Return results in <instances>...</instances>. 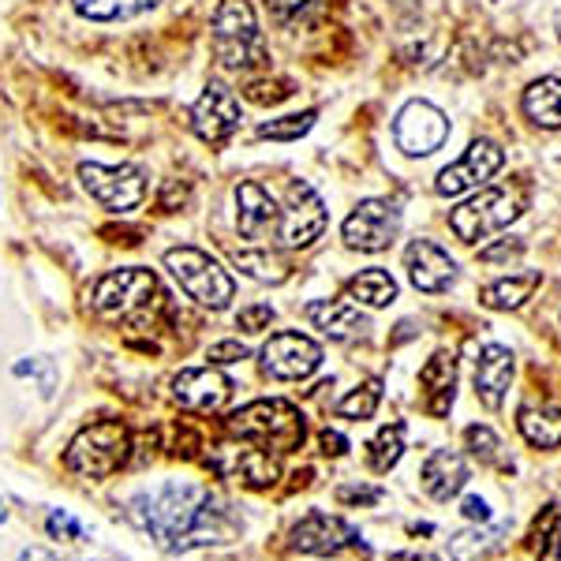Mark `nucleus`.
<instances>
[{"label":"nucleus","mask_w":561,"mask_h":561,"mask_svg":"<svg viewBox=\"0 0 561 561\" xmlns=\"http://www.w3.org/2000/svg\"><path fill=\"white\" fill-rule=\"evenodd\" d=\"M389 561H438V558H431V554H393Z\"/></svg>","instance_id":"nucleus-46"},{"label":"nucleus","mask_w":561,"mask_h":561,"mask_svg":"<svg viewBox=\"0 0 561 561\" xmlns=\"http://www.w3.org/2000/svg\"><path fill=\"white\" fill-rule=\"evenodd\" d=\"M262 359V370H266L270 378H280V382H300V378L314 375L322 364V348L314 345L311 337H304V333H274V337L262 345L259 352Z\"/></svg>","instance_id":"nucleus-12"},{"label":"nucleus","mask_w":561,"mask_h":561,"mask_svg":"<svg viewBox=\"0 0 561 561\" xmlns=\"http://www.w3.org/2000/svg\"><path fill=\"white\" fill-rule=\"evenodd\" d=\"M304 314L314 330H322L325 337H333V341L359 337V333L367 330V319L359 314V307L348 300H311L304 307Z\"/></svg>","instance_id":"nucleus-21"},{"label":"nucleus","mask_w":561,"mask_h":561,"mask_svg":"<svg viewBox=\"0 0 561 561\" xmlns=\"http://www.w3.org/2000/svg\"><path fill=\"white\" fill-rule=\"evenodd\" d=\"M15 375H20V378H26V375L38 378L45 397H49L53 386H57V370H53V359L49 356H34L31 364H26V359H20V364H15Z\"/></svg>","instance_id":"nucleus-38"},{"label":"nucleus","mask_w":561,"mask_h":561,"mask_svg":"<svg viewBox=\"0 0 561 561\" xmlns=\"http://www.w3.org/2000/svg\"><path fill=\"white\" fill-rule=\"evenodd\" d=\"M378 497H382L378 486H341L337 491V502H345V505H370V502H378Z\"/></svg>","instance_id":"nucleus-41"},{"label":"nucleus","mask_w":561,"mask_h":561,"mask_svg":"<svg viewBox=\"0 0 561 561\" xmlns=\"http://www.w3.org/2000/svg\"><path fill=\"white\" fill-rule=\"evenodd\" d=\"M397 232H401V210L386 198H364L348 214L341 237L356 251H386L397 240Z\"/></svg>","instance_id":"nucleus-11"},{"label":"nucleus","mask_w":561,"mask_h":561,"mask_svg":"<svg viewBox=\"0 0 561 561\" xmlns=\"http://www.w3.org/2000/svg\"><path fill=\"white\" fill-rule=\"evenodd\" d=\"M266 4L280 26H307L330 8V0H266Z\"/></svg>","instance_id":"nucleus-31"},{"label":"nucleus","mask_w":561,"mask_h":561,"mask_svg":"<svg viewBox=\"0 0 561 561\" xmlns=\"http://www.w3.org/2000/svg\"><path fill=\"white\" fill-rule=\"evenodd\" d=\"M277 221H280V210L266 187L255 184V180L237 184V229L243 240L262 243L266 237H274Z\"/></svg>","instance_id":"nucleus-16"},{"label":"nucleus","mask_w":561,"mask_h":561,"mask_svg":"<svg viewBox=\"0 0 561 561\" xmlns=\"http://www.w3.org/2000/svg\"><path fill=\"white\" fill-rule=\"evenodd\" d=\"M524 113H528L531 124H539L547 131L561 128V79L542 76L524 90Z\"/></svg>","instance_id":"nucleus-23"},{"label":"nucleus","mask_w":561,"mask_h":561,"mask_svg":"<svg viewBox=\"0 0 561 561\" xmlns=\"http://www.w3.org/2000/svg\"><path fill=\"white\" fill-rule=\"evenodd\" d=\"M232 393V382L214 367H192L173 378V397L187 412H217Z\"/></svg>","instance_id":"nucleus-15"},{"label":"nucleus","mask_w":561,"mask_h":561,"mask_svg":"<svg viewBox=\"0 0 561 561\" xmlns=\"http://www.w3.org/2000/svg\"><path fill=\"white\" fill-rule=\"evenodd\" d=\"M131 520L169 554H184V550L210 547V542H232L240 536V520L210 486L180 483V479L135 494Z\"/></svg>","instance_id":"nucleus-1"},{"label":"nucleus","mask_w":561,"mask_h":561,"mask_svg":"<svg viewBox=\"0 0 561 561\" xmlns=\"http://www.w3.org/2000/svg\"><path fill=\"white\" fill-rule=\"evenodd\" d=\"M206 359H210V364H237V359H248V348H243L240 341H217V345H210V352H206Z\"/></svg>","instance_id":"nucleus-40"},{"label":"nucleus","mask_w":561,"mask_h":561,"mask_svg":"<svg viewBox=\"0 0 561 561\" xmlns=\"http://www.w3.org/2000/svg\"><path fill=\"white\" fill-rule=\"evenodd\" d=\"M314 121H319V113L314 108H307V113H293V116H280V121H270L259 128V139H274V142H296L300 135H307L314 128Z\"/></svg>","instance_id":"nucleus-35"},{"label":"nucleus","mask_w":561,"mask_h":561,"mask_svg":"<svg viewBox=\"0 0 561 561\" xmlns=\"http://www.w3.org/2000/svg\"><path fill=\"white\" fill-rule=\"evenodd\" d=\"M165 270L176 277V285L192 296L195 304L210 307V311H221L229 307V300L237 296V280L229 277V270L217 259H210L198 248H173L165 251Z\"/></svg>","instance_id":"nucleus-6"},{"label":"nucleus","mask_w":561,"mask_h":561,"mask_svg":"<svg viewBox=\"0 0 561 561\" xmlns=\"http://www.w3.org/2000/svg\"><path fill=\"white\" fill-rule=\"evenodd\" d=\"M76 12L90 23H121V20H135V15L158 8L161 0H71Z\"/></svg>","instance_id":"nucleus-27"},{"label":"nucleus","mask_w":561,"mask_h":561,"mask_svg":"<svg viewBox=\"0 0 561 561\" xmlns=\"http://www.w3.org/2000/svg\"><path fill=\"white\" fill-rule=\"evenodd\" d=\"M348 449V438L341 431H322V454L330 457H341Z\"/></svg>","instance_id":"nucleus-44"},{"label":"nucleus","mask_w":561,"mask_h":561,"mask_svg":"<svg viewBox=\"0 0 561 561\" xmlns=\"http://www.w3.org/2000/svg\"><path fill=\"white\" fill-rule=\"evenodd\" d=\"M524 251V243L520 240H505V243H497V248H486V251H479V259L483 262H497V259H517Z\"/></svg>","instance_id":"nucleus-43"},{"label":"nucleus","mask_w":561,"mask_h":561,"mask_svg":"<svg viewBox=\"0 0 561 561\" xmlns=\"http://www.w3.org/2000/svg\"><path fill=\"white\" fill-rule=\"evenodd\" d=\"M404 270L420 293H446L457 280V262L446 255L434 240H412L404 251Z\"/></svg>","instance_id":"nucleus-17"},{"label":"nucleus","mask_w":561,"mask_h":561,"mask_svg":"<svg viewBox=\"0 0 561 561\" xmlns=\"http://www.w3.org/2000/svg\"><path fill=\"white\" fill-rule=\"evenodd\" d=\"M293 90H288V83H274V87H266V83H251L248 87V98L251 102H280V98H288Z\"/></svg>","instance_id":"nucleus-42"},{"label":"nucleus","mask_w":561,"mask_h":561,"mask_svg":"<svg viewBox=\"0 0 561 561\" xmlns=\"http://www.w3.org/2000/svg\"><path fill=\"white\" fill-rule=\"evenodd\" d=\"M356 539V528H348L345 520L330 517V513H307L293 528V547L304 550V554H337Z\"/></svg>","instance_id":"nucleus-18"},{"label":"nucleus","mask_w":561,"mask_h":561,"mask_svg":"<svg viewBox=\"0 0 561 561\" xmlns=\"http://www.w3.org/2000/svg\"><path fill=\"white\" fill-rule=\"evenodd\" d=\"M505 528H491V531H460V536L449 539V554L454 561H479L486 550H494L502 542Z\"/></svg>","instance_id":"nucleus-34"},{"label":"nucleus","mask_w":561,"mask_h":561,"mask_svg":"<svg viewBox=\"0 0 561 561\" xmlns=\"http://www.w3.org/2000/svg\"><path fill=\"white\" fill-rule=\"evenodd\" d=\"M420 382L427 389V409L431 415H446L449 404H454V386H457V364L454 356H446V352H438V356H431V364L420 370Z\"/></svg>","instance_id":"nucleus-24"},{"label":"nucleus","mask_w":561,"mask_h":561,"mask_svg":"<svg viewBox=\"0 0 561 561\" xmlns=\"http://www.w3.org/2000/svg\"><path fill=\"white\" fill-rule=\"evenodd\" d=\"M128 427L116 420H102L90 423V427H83L68 442L65 465L83 479H108L113 472H121V465L128 460Z\"/></svg>","instance_id":"nucleus-5"},{"label":"nucleus","mask_w":561,"mask_h":561,"mask_svg":"<svg viewBox=\"0 0 561 561\" xmlns=\"http://www.w3.org/2000/svg\"><path fill=\"white\" fill-rule=\"evenodd\" d=\"M393 139L409 158H431L434 150L446 147L449 139V116L431 102H409L397 113Z\"/></svg>","instance_id":"nucleus-10"},{"label":"nucleus","mask_w":561,"mask_h":561,"mask_svg":"<svg viewBox=\"0 0 561 561\" xmlns=\"http://www.w3.org/2000/svg\"><path fill=\"white\" fill-rule=\"evenodd\" d=\"M378 401H382V382L370 378V382L352 389L348 397H341L337 415H345V420H370V415L378 412Z\"/></svg>","instance_id":"nucleus-33"},{"label":"nucleus","mask_w":561,"mask_h":561,"mask_svg":"<svg viewBox=\"0 0 561 561\" xmlns=\"http://www.w3.org/2000/svg\"><path fill=\"white\" fill-rule=\"evenodd\" d=\"M4 520H8V502L0 497V524H4Z\"/></svg>","instance_id":"nucleus-47"},{"label":"nucleus","mask_w":561,"mask_h":561,"mask_svg":"<svg viewBox=\"0 0 561 561\" xmlns=\"http://www.w3.org/2000/svg\"><path fill=\"white\" fill-rule=\"evenodd\" d=\"M348 296L367 307H389L397 300V280L378 266L359 270V274L348 280Z\"/></svg>","instance_id":"nucleus-29"},{"label":"nucleus","mask_w":561,"mask_h":561,"mask_svg":"<svg viewBox=\"0 0 561 561\" xmlns=\"http://www.w3.org/2000/svg\"><path fill=\"white\" fill-rule=\"evenodd\" d=\"M45 528H49L53 539H68V542H83L87 539V528L65 510H53L49 520H45Z\"/></svg>","instance_id":"nucleus-37"},{"label":"nucleus","mask_w":561,"mask_h":561,"mask_svg":"<svg viewBox=\"0 0 561 561\" xmlns=\"http://www.w3.org/2000/svg\"><path fill=\"white\" fill-rule=\"evenodd\" d=\"M232 259H237V266L243 270V274L255 277V280H270V285H280V280L288 277V266L277 255H270L266 248H262V251H237Z\"/></svg>","instance_id":"nucleus-32"},{"label":"nucleus","mask_w":561,"mask_h":561,"mask_svg":"<svg viewBox=\"0 0 561 561\" xmlns=\"http://www.w3.org/2000/svg\"><path fill=\"white\" fill-rule=\"evenodd\" d=\"M539 288V270L528 274H513V277H497L479 293V304L491 307V311H517L531 300V293Z\"/></svg>","instance_id":"nucleus-22"},{"label":"nucleus","mask_w":561,"mask_h":561,"mask_svg":"<svg viewBox=\"0 0 561 561\" xmlns=\"http://www.w3.org/2000/svg\"><path fill=\"white\" fill-rule=\"evenodd\" d=\"M520 434L539 449H558L561 446V409H550V404H528L520 409Z\"/></svg>","instance_id":"nucleus-26"},{"label":"nucleus","mask_w":561,"mask_h":561,"mask_svg":"<svg viewBox=\"0 0 561 561\" xmlns=\"http://www.w3.org/2000/svg\"><path fill=\"white\" fill-rule=\"evenodd\" d=\"M468 460L457 454V449H434L423 465V491H427L434 502H449L468 486Z\"/></svg>","instance_id":"nucleus-20"},{"label":"nucleus","mask_w":561,"mask_h":561,"mask_svg":"<svg viewBox=\"0 0 561 561\" xmlns=\"http://www.w3.org/2000/svg\"><path fill=\"white\" fill-rule=\"evenodd\" d=\"M465 517L468 520H479V524H486V520H491V505H486L483 502V497H465Z\"/></svg>","instance_id":"nucleus-45"},{"label":"nucleus","mask_w":561,"mask_h":561,"mask_svg":"<svg viewBox=\"0 0 561 561\" xmlns=\"http://www.w3.org/2000/svg\"><path fill=\"white\" fill-rule=\"evenodd\" d=\"M404 457V423H393V427H382L378 431V438L370 442L367 449V465L370 472H389V468L397 465V460Z\"/></svg>","instance_id":"nucleus-30"},{"label":"nucleus","mask_w":561,"mask_h":561,"mask_svg":"<svg viewBox=\"0 0 561 561\" xmlns=\"http://www.w3.org/2000/svg\"><path fill=\"white\" fill-rule=\"evenodd\" d=\"M270 322H274V307H270V304L243 307V311H240V319H237V325H240L243 333H262Z\"/></svg>","instance_id":"nucleus-39"},{"label":"nucleus","mask_w":561,"mask_h":561,"mask_svg":"<svg viewBox=\"0 0 561 561\" xmlns=\"http://www.w3.org/2000/svg\"><path fill=\"white\" fill-rule=\"evenodd\" d=\"M513 382V352L505 345H483L476 356V393L486 409H502Z\"/></svg>","instance_id":"nucleus-19"},{"label":"nucleus","mask_w":561,"mask_h":561,"mask_svg":"<svg viewBox=\"0 0 561 561\" xmlns=\"http://www.w3.org/2000/svg\"><path fill=\"white\" fill-rule=\"evenodd\" d=\"M94 314L113 325H131V330H147L158 319L165 293H161V280L150 274L147 266H128L113 270L94 285Z\"/></svg>","instance_id":"nucleus-2"},{"label":"nucleus","mask_w":561,"mask_h":561,"mask_svg":"<svg viewBox=\"0 0 561 561\" xmlns=\"http://www.w3.org/2000/svg\"><path fill=\"white\" fill-rule=\"evenodd\" d=\"M214 53L221 68L251 71L266 65V45H262L259 20L248 0H221L214 15Z\"/></svg>","instance_id":"nucleus-4"},{"label":"nucleus","mask_w":561,"mask_h":561,"mask_svg":"<svg viewBox=\"0 0 561 561\" xmlns=\"http://www.w3.org/2000/svg\"><path fill=\"white\" fill-rule=\"evenodd\" d=\"M465 442H468V449H472L479 460H494V454L502 449L497 434L491 427H483V423H472V427L465 431Z\"/></svg>","instance_id":"nucleus-36"},{"label":"nucleus","mask_w":561,"mask_h":561,"mask_svg":"<svg viewBox=\"0 0 561 561\" xmlns=\"http://www.w3.org/2000/svg\"><path fill=\"white\" fill-rule=\"evenodd\" d=\"M325 221H330V214H325V203L319 198V192H314L311 184H304V180H296V184L288 187V203L277 221L280 248H293V251L311 248L325 232Z\"/></svg>","instance_id":"nucleus-9"},{"label":"nucleus","mask_w":561,"mask_h":561,"mask_svg":"<svg viewBox=\"0 0 561 561\" xmlns=\"http://www.w3.org/2000/svg\"><path fill=\"white\" fill-rule=\"evenodd\" d=\"M502 165H505L502 147L491 139H476L472 147L465 150V158L442 169L438 180H434V192L446 195V198H457V195L472 192V187H483Z\"/></svg>","instance_id":"nucleus-13"},{"label":"nucleus","mask_w":561,"mask_h":561,"mask_svg":"<svg viewBox=\"0 0 561 561\" xmlns=\"http://www.w3.org/2000/svg\"><path fill=\"white\" fill-rule=\"evenodd\" d=\"M524 210V198L513 187H486V192L472 195L468 203H460L449 214V229L457 232V240L479 243L491 232H502L505 225H513Z\"/></svg>","instance_id":"nucleus-7"},{"label":"nucleus","mask_w":561,"mask_h":561,"mask_svg":"<svg viewBox=\"0 0 561 561\" xmlns=\"http://www.w3.org/2000/svg\"><path fill=\"white\" fill-rule=\"evenodd\" d=\"M192 128L210 147H225L240 128V102L225 83H210L192 105Z\"/></svg>","instance_id":"nucleus-14"},{"label":"nucleus","mask_w":561,"mask_h":561,"mask_svg":"<svg viewBox=\"0 0 561 561\" xmlns=\"http://www.w3.org/2000/svg\"><path fill=\"white\" fill-rule=\"evenodd\" d=\"M229 431L262 449H274V454H293L307 438L304 415L288 401H251L248 409L229 415Z\"/></svg>","instance_id":"nucleus-3"},{"label":"nucleus","mask_w":561,"mask_h":561,"mask_svg":"<svg viewBox=\"0 0 561 561\" xmlns=\"http://www.w3.org/2000/svg\"><path fill=\"white\" fill-rule=\"evenodd\" d=\"M528 550L542 561L561 558V502L547 505L536 517V524H531V531H528Z\"/></svg>","instance_id":"nucleus-28"},{"label":"nucleus","mask_w":561,"mask_h":561,"mask_svg":"<svg viewBox=\"0 0 561 561\" xmlns=\"http://www.w3.org/2000/svg\"><path fill=\"white\" fill-rule=\"evenodd\" d=\"M79 180H83V192L113 214H128L147 198V169L142 165H98V161H83Z\"/></svg>","instance_id":"nucleus-8"},{"label":"nucleus","mask_w":561,"mask_h":561,"mask_svg":"<svg viewBox=\"0 0 561 561\" xmlns=\"http://www.w3.org/2000/svg\"><path fill=\"white\" fill-rule=\"evenodd\" d=\"M225 472L240 476L243 483L255 486V491H266V486L277 483L280 468L266 449H232V465H225Z\"/></svg>","instance_id":"nucleus-25"}]
</instances>
